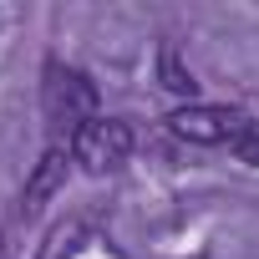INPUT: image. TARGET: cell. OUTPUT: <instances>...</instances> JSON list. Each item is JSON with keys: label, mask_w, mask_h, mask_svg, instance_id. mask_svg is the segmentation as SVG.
Wrapping results in <instances>:
<instances>
[{"label": "cell", "mask_w": 259, "mask_h": 259, "mask_svg": "<svg viewBox=\"0 0 259 259\" xmlns=\"http://www.w3.org/2000/svg\"><path fill=\"white\" fill-rule=\"evenodd\" d=\"M41 107H46V122L56 138H76L87 122H97V87L87 71L66 66V61H46L41 71Z\"/></svg>", "instance_id": "6da1fadb"}, {"label": "cell", "mask_w": 259, "mask_h": 259, "mask_svg": "<svg viewBox=\"0 0 259 259\" xmlns=\"http://www.w3.org/2000/svg\"><path fill=\"white\" fill-rule=\"evenodd\" d=\"M127 153H133V127L117 122V117H97L71 138V158L87 173H112L127 163Z\"/></svg>", "instance_id": "7a4b0ae2"}, {"label": "cell", "mask_w": 259, "mask_h": 259, "mask_svg": "<svg viewBox=\"0 0 259 259\" xmlns=\"http://www.w3.org/2000/svg\"><path fill=\"white\" fill-rule=\"evenodd\" d=\"M168 127L188 143H244L249 138V117L239 107H208V102H188L168 117Z\"/></svg>", "instance_id": "3957f363"}, {"label": "cell", "mask_w": 259, "mask_h": 259, "mask_svg": "<svg viewBox=\"0 0 259 259\" xmlns=\"http://www.w3.org/2000/svg\"><path fill=\"white\" fill-rule=\"evenodd\" d=\"M61 183H66V153H61V148H46V158L36 163V173H31V183H26L21 208H26V213H41L46 198H51Z\"/></svg>", "instance_id": "277c9868"}, {"label": "cell", "mask_w": 259, "mask_h": 259, "mask_svg": "<svg viewBox=\"0 0 259 259\" xmlns=\"http://www.w3.org/2000/svg\"><path fill=\"white\" fill-rule=\"evenodd\" d=\"M158 71H163V87H168V92H178V97H193V92H198L193 71L178 61V46H163V56H158Z\"/></svg>", "instance_id": "5b68a950"}, {"label": "cell", "mask_w": 259, "mask_h": 259, "mask_svg": "<svg viewBox=\"0 0 259 259\" xmlns=\"http://www.w3.org/2000/svg\"><path fill=\"white\" fill-rule=\"evenodd\" d=\"M239 163H249V168H259V133H249V138L239 143Z\"/></svg>", "instance_id": "8992f818"}, {"label": "cell", "mask_w": 259, "mask_h": 259, "mask_svg": "<svg viewBox=\"0 0 259 259\" xmlns=\"http://www.w3.org/2000/svg\"><path fill=\"white\" fill-rule=\"evenodd\" d=\"M0 259H6V249H0Z\"/></svg>", "instance_id": "52a82bcc"}]
</instances>
